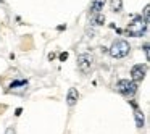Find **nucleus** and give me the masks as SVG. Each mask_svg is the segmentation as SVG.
Instances as JSON below:
<instances>
[{
	"label": "nucleus",
	"instance_id": "f257e3e1",
	"mask_svg": "<svg viewBox=\"0 0 150 134\" xmlns=\"http://www.w3.org/2000/svg\"><path fill=\"white\" fill-rule=\"evenodd\" d=\"M147 26H149V23H147L145 20H142V16H136L129 24H127L126 31H127V34L132 36V37H140L147 33Z\"/></svg>",
	"mask_w": 150,
	"mask_h": 134
},
{
	"label": "nucleus",
	"instance_id": "f03ea898",
	"mask_svg": "<svg viewBox=\"0 0 150 134\" xmlns=\"http://www.w3.org/2000/svg\"><path fill=\"white\" fill-rule=\"evenodd\" d=\"M129 50H131V45L126 42V40L118 39V40H115V42L111 44L110 55L113 57V58H123V57H126L127 53H129Z\"/></svg>",
	"mask_w": 150,
	"mask_h": 134
},
{
	"label": "nucleus",
	"instance_id": "7ed1b4c3",
	"mask_svg": "<svg viewBox=\"0 0 150 134\" xmlns=\"http://www.w3.org/2000/svg\"><path fill=\"white\" fill-rule=\"evenodd\" d=\"M94 68V57L91 53H82L78 57V69L82 74H89Z\"/></svg>",
	"mask_w": 150,
	"mask_h": 134
},
{
	"label": "nucleus",
	"instance_id": "20e7f679",
	"mask_svg": "<svg viewBox=\"0 0 150 134\" xmlns=\"http://www.w3.org/2000/svg\"><path fill=\"white\" fill-rule=\"evenodd\" d=\"M116 91L123 95H134L137 92V84L132 79H121L116 82Z\"/></svg>",
	"mask_w": 150,
	"mask_h": 134
},
{
	"label": "nucleus",
	"instance_id": "39448f33",
	"mask_svg": "<svg viewBox=\"0 0 150 134\" xmlns=\"http://www.w3.org/2000/svg\"><path fill=\"white\" fill-rule=\"evenodd\" d=\"M145 73H147V65H136L131 69V79H132L134 82L142 81V79L145 78Z\"/></svg>",
	"mask_w": 150,
	"mask_h": 134
},
{
	"label": "nucleus",
	"instance_id": "423d86ee",
	"mask_svg": "<svg viewBox=\"0 0 150 134\" xmlns=\"http://www.w3.org/2000/svg\"><path fill=\"white\" fill-rule=\"evenodd\" d=\"M78 99H79V92H78V89L71 87V89L68 91V95H66V104H68L69 107H73V105H76Z\"/></svg>",
	"mask_w": 150,
	"mask_h": 134
},
{
	"label": "nucleus",
	"instance_id": "0eeeda50",
	"mask_svg": "<svg viewBox=\"0 0 150 134\" xmlns=\"http://www.w3.org/2000/svg\"><path fill=\"white\" fill-rule=\"evenodd\" d=\"M105 7V0H94L91 5V13H102V10H103Z\"/></svg>",
	"mask_w": 150,
	"mask_h": 134
},
{
	"label": "nucleus",
	"instance_id": "6e6552de",
	"mask_svg": "<svg viewBox=\"0 0 150 134\" xmlns=\"http://www.w3.org/2000/svg\"><path fill=\"white\" fill-rule=\"evenodd\" d=\"M28 87V81H24V79H21V81H15L10 84V89H8V92H16L18 89H24Z\"/></svg>",
	"mask_w": 150,
	"mask_h": 134
},
{
	"label": "nucleus",
	"instance_id": "1a4fd4ad",
	"mask_svg": "<svg viewBox=\"0 0 150 134\" xmlns=\"http://www.w3.org/2000/svg\"><path fill=\"white\" fill-rule=\"evenodd\" d=\"M110 7H111V11H121L123 10V0H111Z\"/></svg>",
	"mask_w": 150,
	"mask_h": 134
},
{
	"label": "nucleus",
	"instance_id": "9d476101",
	"mask_svg": "<svg viewBox=\"0 0 150 134\" xmlns=\"http://www.w3.org/2000/svg\"><path fill=\"white\" fill-rule=\"evenodd\" d=\"M103 23H105V15L95 13V16L92 18V24H95V26H102Z\"/></svg>",
	"mask_w": 150,
	"mask_h": 134
},
{
	"label": "nucleus",
	"instance_id": "9b49d317",
	"mask_svg": "<svg viewBox=\"0 0 150 134\" xmlns=\"http://www.w3.org/2000/svg\"><path fill=\"white\" fill-rule=\"evenodd\" d=\"M134 115H136L137 128H144V113H142L140 110H137V108H136V111H134Z\"/></svg>",
	"mask_w": 150,
	"mask_h": 134
},
{
	"label": "nucleus",
	"instance_id": "f8f14e48",
	"mask_svg": "<svg viewBox=\"0 0 150 134\" xmlns=\"http://www.w3.org/2000/svg\"><path fill=\"white\" fill-rule=\"evenodd\" d=\"M65 60H68V52H62V53H60V62H65Z\"/></svg>",
	"mask_w": 150,
	"mask_h": 134
},
{
	"label": "nucleus",
	"instance_id": "ddd939ff",
	"mask_svg": "<svg viewBox=\"0 0 150 134\" xmlns=\"http://www.w3.org/2000/svg\"><path fill=\"white\" fill-rule=\"evenodd\" d=\"M144 52H145V57H147V60H149V44L144 45Z\"/></svg>",
	"mask_w": 150,
	"mask_h": 134
},
{
	"label": "nucleus",
	"instance_id": "4468645a",
	"mask_svg": "<svg viewBox=\"0 0 150 134\" xmlns=\"http://www.w3.org/2000/svg\"><path fill=\"white\" fill-rule=\"evenodd\" d=\"M5 134H15V129H13V128H7V131H5Z\"/></svg>",
	"mask_w": 150,
	"mask_h": 134
},
{
	"label": "nucleus",
	"instance_id": "2eb2a0df",
	"mask_svg": "<svg viewBox=\"0 0 150 134\" xmlns=\"http://www.w3.org/2000/svg\"><path fill=\"white\" fill-rule=\"evenodd\" d=\"M21 113H23V108H16V110H15V115H16V116H20Z\"/></svg>",
	"mask_w": 150,
	"mask_h": 134
},
{
	"label": "nucleus",
	"instance_id": "dca6fc26",
	"mask_svg": "<svg viewBox=\"0 0 150 134\" xmlns=\"http://www.w3.org/2000/svg\"><path fill=\"white\" fill-rule=\"evenodd\" d=\"M0 2H4V0H0Z\"/></svg>",
	"mask_w": 150,
	"mask_h": 134
}]
</instances>
